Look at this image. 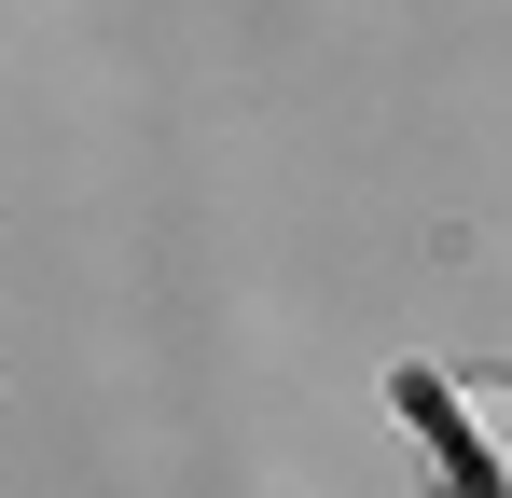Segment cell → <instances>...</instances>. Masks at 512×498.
Listing matches in <instances>:
<instances>
[{
  "instance_id": "6da1fadb",
  "label": "cell",
  "mask_w": 512,
  "mask_h": 498,
  "mask_svg": "<svg viewBox=\"0 0 512 498\" xmlns=\"http://www.w3.org/2000/svg\"><path fill=\"white\" fill-rule=\"evenodd\" d=\"M457 415H471V443H499V457H512V388H499V374H471Z\"/></svg>"
}]
</instances>
